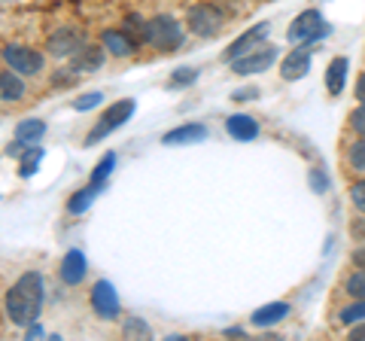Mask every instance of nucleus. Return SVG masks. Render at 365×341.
I'll use <instances>...</instances> for the list:
<instances>
[{
    "label": "nucleus",
    "instance_id": "27",
    "mask_svg": "<svg viewBox=\"0 0 365 341\" xmlns=\"http://www.w3.org/2000/svg\"><path fill=\"white\" fill-rule=\"evenodd\" d=\"M344 292L350 299H365V268L362 265L344 278Z\"/></svg>",
    "mask_w": 365,
    "mask_h": 341
},
{
    "label": "nucleus",
    "instance_id": "15",
    "mask_svg": "<svg viewBox=\"0 0 365 341\" xmlns=\"http://www.w3.org/2000/svg\"><path fill=\"white\" fill-rule=\"evenodd\" d=\"M25 98H28L25 76L16 73V71H9V67L4 64V67H0V104L13 107V104H21Z\"/></svg>",
    "mask_w": 365,
    "mask_h": 341
},
{
    "label": "nucleus",
    "instance_id": "28",
    "mask_svg": "<svg viewBox=\"0 0 365 341\" xmlns=\"http://www.w3.org/2000/svg\"><path fill=\"white\" fill-rule=\"evenodd\" d=\"M338 320L344 326H353V323L365 320V299H353L350 305H344V308L338 311Z\"/></svg>",
    "mask_w": 365,
    "mask_h": 341
},
{
    "label": "nucleus",
    "instance_id": "14",
    "mask_svg": "<svg viewBox=\"0 0 365 341\" xmlns=\"http://www.w3.org/2000/svg\"><path fill=\"white\" fill-rule=\"evenodd\" d=\"M307 71H311V46L299 43L295 49H289L287 55H283V61H280V76L287 79V83H295V79L307 76Z\"/></svg>",
    "mask_w": 365,
    "mask_h": 341
},
{
    "label": "nucleus",
    "instance_id": "6",
    "mask_svg": "<svg viewBox=\"0 0 365 341\" xmlns=\"http://www.w3.org/2000/svg\"><path fill=\"white\" fill-rule=\"evenodd\" d=\"M88 305H91V311H95L98 320L113 323V320H119V317H122V302H119L116 287H113L110 280H95V283H91Z\"/></svg>",
    "mask_w": 365,
    "mask_h": 341
},
{
    "label": "nucleus",
    "instance_id": "8",
    "mask_svg": "<svg viewBox=\"0 0 365 341\" xmlns=\"http://www.w3.org/2000/svg\"><path fill=\"white\" fill-rule=\"evenodd\" d=\"M88 37L79 28L73 25H61V28H55L49 37H46V55H52V58H58V61H67L71 55L83 46Z\"/></svg>",
    "mask_w": 365,
    "mask_h": 341
},
{
    "label": "nucleus",
    "instance_id": "25",
    "mask_svg": "<svg viewBox=\"0 0 365 341\" xmlns=\"http://www.w3.org/2000/svg\"><path fill=\"white\" fill-rule=\"evenodd\" d=\"M122 28L143 46V43H146V28H150V19H143L140 13H128V16H125V21H122Z\"/></svg>",
    "mask_w": 365,
    "mask_h": 341
},
{
    "label": "nucleus",
    "instance_id": "39",
    "mask_svg": "<svg viewBox=\"0 0 365 341\" xmlns=\"http://www.w3.org/2000/svg\"><path fill=\"white\" fill-rule=\"evenodd\" d=\"M311 183H314V189H317V192H323V186H326V183H323V174H319V170H314V174H311Z\"/></svg>",
    "mask_w": 365,
    "mask_h": 341
},
{
    "label": "nucleus",
    "instance_id": "24",
    "mask_svg": "<svg viewBox=\"0 0 365 341\" xmlns=\"http://www.w3.org/2000/svg\"><path fill=\"white\" fill-rule=\"evenodd\" d=\"M40 162H43V146L37 143V146H31V150L19 158V177H34L37 174V168H40Z\"/></svg>",
    "mask_w": 365,
    "mask_h": 341
},
{
    "label": "nucleus",
    "instance_id": "19",
    "mask_svg": "<svg viewBox=\"0 0 365 341\" xmlns=\"http://www.w3.org/2000/svg\"><path fill=\"white\" fill-rule=\"evenodd\" d=\"M347 58L344 55H338V58H332L329 61V67H326V92L332 95V98H338L341 92H344V83H347Z\"/></svg>",
    "mask_w": 365,
    "mask_h": 341
},
{
    "label": "nucleus",
    "instance_id": "30",
    "mask_svg": "<svg viewBox=\"0 0 365 341\" xmlns=\"http://www.w3.org/2000/svg\"><path fill=\"white\" fill-rule=\"evenodd\" d=\"M101 101H104V92H88V95H79L73 101V110L76 113H88V110H95Z\"/></svg>",
    "mask_w": 365,
    "mask_h": 341
},
{
    "label": "nucleus",
    "instance_id": "18",
    "mask_svg": "<svg viewBox=\"0 0 365 341\" xmlns=\"http://www.w3.org/2000/svg\"><path fill=\"white\" fill-rule=\"evenodd\" d=\"M289 302H268V305H262V308H256L253 311V326H259V329H268V326H274V323H280V320H287L289 317Z\"/></svg>",
    "mask_w": 365,
    "mask_h": 341
},
{
    "label": "nucleus",
    "instance_id": "36",
    "mask_svg": "<svg viewBox=\"0 0 365 341\" xmlns=\"http://www.w3.org/2000/svg\"><path fill=\"white\" fill-rule=\"evenodd\" d=\"M353 95H356L359 104H365V73H359V79H356V88H353Z\"/></svg>",
    "mask_w": 365,
    "mask_h": 341
},
{
    "label": "nucleus",
    "instance_id": "33",
    "mask_svg": "<svg viewBox=\"0 0 365 341\" xmlns=\"http://www.w3.org/2000/svg\"><path fill=\"white\" fill-rule=\"evenodd\" d=\"M350 201L359 213H365V177L356 180V183H350Z\"/></svg>",
    "mask_w": 365,
    "mask_h": 341
},
{
    "label": "nucleus",
    "instance_id": "7",
    "mask_svg": "<svg viewBox=\"0 0 365 341\" xmlns=\"http://www.w3.org/2000/svg\"><path fill=\"white\" fill-rule=\"evenodd\" d=\"M329 31H332V28H329V21H323V13H319V9H304V13L289 25L287 37H289V43H304V46H314V43L323 40Z\"/></svg>",
    "mask_w": 365,
    "mask_h": 341
},
{
    "label": "nucleus",
    "instance_id": "2",
    "mask_svg": "<svg viewBox=\"0 0 365 341\" xmlns=\"http://www.w3.org/2000/svg\"><path fill=\"white\" fill-rule=\"evenodd\" d=\"M0 58H4L9 71L21 73L25 79L46 73V52L28 46V43H4V46H0Z\"/></svg>",
    "mask_w": 365,
    "mask_h": 341
},
{
    "label": "nucleus",
    "instance_id": "34",
    "mask_svg": "<svg viewBox=\"0 0 365 341\" xmlns=\"http://www.w3.org/2000/svg\"><path fill=\"white\" fill-rule=\"evenodd\" d=\"M262 92H259V86H244V88H237V92H232V101H237V104H244V101H256Z\"/></svg>",
    "mask_w": 365,
    "mask_h": 341
},
{
    "label": "nucleus",
    "instance_id": "10",
    "mask_svg": "<svg viewBox=\"0 0 365 341\" xmlns=\"http://www.w3.org/2000/svg\"><path fill=\"white\" fill-rule=\"evenodd\" d=\"M104 61H107V49L101 46V40H98V43L86 40L83 46H79V49L71 55V58H67V64H71L79 76H86V73H98L101 67H104Z\"/></svg>",
    "mask_w": 365,
    "mask_h": 341
},
{
    "label": "nucleus",
    "instance_id": "35",
    "mask_svg": "<svg viewBox=\"0 0 365 341\" xmlns=\"http://www.w3.org/2000/svg\"><path fill=\"white\" fill-rule=\"evenodd\" d=\"M28 150H31V143H25V141H19V138L6 143V156H9V158H21V156H25Z\"/></svg>",
    "mask_w": 365,
    "mask_h": 341
},
{
    "label": "nucleus",
    "instance_id": "37",
    "mask_svg": "<svg viewBox=\"0 0 365 341\" xmlns=\"http://www.w3.org/2000/svg\"><path fill=\"white\" fill-rule=\"evenodd\" d=\"M347 335H350V338H359V341H365V320H359V323H353Z\"/></svg>",
    "mask_w": 365,
    "mask_h": 341
},
{
    "label": "nucleus",
    "instance_id": "23",
    "mask_svg": "<svg viewBox=\"0 0 365 341\" xmlns=\"http://www.w3.org/2000/svg\"><path fill=\"white\" fill-rule=\"evenodd\" d=\"M344 165L353 170V174L365 177V138H356L344 150Z\"/></svg>",
    "mask_w": 365,
    "mask_h": 341
},
{
    "label": "nucleus",
    "instance_id": "31",
    "mask_svg": "<svg viewBox=\"0 0 365 341\" xmlns=\"http://www.w3.org/2000/svg\"><path fill=\"white\" fill-rule=\"evenodd\" d=\"M76 79H79V73L67 64V67H58V73H52V86L55 88H67V86H73Z\"/></svg>",
    "mask_w": 365,
    "mask_h": 341
},
{
    "label": "nucleus",
    "instance_id": "22",
    "mask_svg": "<svg viewBox=\"0 0 365 341\" xmlns=\"http://www.w3.org/2000/svg\"><path fill=\"white\" fill-rule=\"evenodd\" d=\"M113 168H116V153H104V156L98 158L95 170H91V180H88V183L95 186V189H104L107 180H110V174H113Z\"/></svg>",
    "mask_w": 365,
    "mask_h": 341
},
{
    "label": "nucleus",
    "instance_id": "1",
    "mask_svg": "<svg viewBox=\"0 0 365 341\" xmlns=\"http://www.w3.org/2000/svg\"><path fill=\"white\" fill-rule=\"evenodd\" d=\"M43 299H46L43 275L40 271H21L4 295L6 320L19 329H28L34 320H37V314L43 311Z\"/></svg>",
    "mask_w": 365,
    "mask_h": 341
},
{
    "label": "nucleus",
    "instance_id": "4",
    "mask_svg": "<svg viewBox=\"0 0 365 341\" xmlns=\"http://www.w3.org/2000/svg\"><path fill=\"white\" fill-rule=\"evenodd\" d=\"M134 110H137V104H134L131 98L113 101V104H110V107H107V110L98 116V122L91 125V131L86 134V141H83V143H86V146H91V143H101L104 138H110L113 131H119L122 125L134 116Z\"/></svg>",
    "mask_w": 365,
    "mask_h": 341
},
{
    "label": "nucleus",
    "instance_id": "38",
    "mask_svg": "<svg viewBox=\"0 0 365 341\" xmlns=\"http://www.w3.org/2000/svg\"><path fill=\"white\" fill-rule=\"evenodd\" d=\"M353 263H356V265H362V268H365V244H362V247H356V250H353Z\"/></svg>",
    "mask_w": 365,
    "mask_h": 341
},
{
    "label": "nucleus",
    "instance_id": "17",
    "mask_svg": "<svg viewBox=\"0 0 365 341\" xmlns=\"http://www.w3.org/2000/svg\"><path fill=\"white\" fill-rule=\"evenodd\" d=\"M225 131L232 134L235 141L247 143V141H256L259 138V122L253 116H247V113H235V116L225 119Z\"/></svg>",
    "mask_w": 365,
    "mask_h": 341
},
{
    "label": "nucleus",
    "instance_id": "26",
    "mask_svg": "<svg viewBox=\"0 0 365 341\" xmlns=\"http://www.w3.org/2000/svg\"><path fill=\"white\" fill-rule=\"evenodd\" d=\"M122 338H153V329L140 317H128L122 320Z\"/></svg>",
    "mask_w": 365,
    "mask_h": 341
},
{
    "label": "nucleus",
    "instance_id": "5",
    "mask_svg": "<svg viewBox=\"0 0 365 341\" xmlns=\"http://www.w3.org/2000/svg\"><path fill=\"white\" fill-rule=\"evenodd\" d=\"M222 25H225V13L213 4H195V6H189V13H186V28L201 40L216 37V34L222 31Z\"/></svg>",
    "mask_w": 365,
    "mask_h": 341
},
{
    "label": "nucleus",
    "instance_id": "16",
    "mask_svg": "<svg viewBox=\"0 0 365 341\" xmlns=\"http://www.w3.org/2000/svg\"><path fill=\"white\" fill-rule=\"evenodd\" d=\"M207 138V125L201 122H186V125H177L162 134V143L165 146H182V143H201Z\"/></svg>",
    "mask_w": 365,
    "mask_h": 341
},
{
    "label": "nucleus",
    "instance_id": "13",
    "mask_svg": "<svg viewBox=\"0 0 365 341\" xmlns=\"http://www.w3.org/2000/svg\"><path fill=\"white\" fill-rule=\"evenodd\" d=\"M268 34H271V25H268V21H262V25L244 31L241 37H237V40L232 43V46H228V49L222 52V61H235V58H241V55L253 52L256 46H262V43H265Z\"/></svg>",
    "mask_w": 365,
    "mask_h": 341
},
{
    "label": "nucleus",
    "instance_id": "3",
    "mask_svg": "<svg viewBox=\"0 0 365 341\" xmlns=\"http://www.w3.org/2000/svg\"><path fill=\"white\" fill-rule=\"evenodd\" d=\"M182 43H186V31L182 25L168 16V13H158L150 19V28H146V46H153L158 52H177Z\"/></svg>",
    "mask_w": 365,
    "mask_h": 341
},
{
    "label": "nucleus",
    "instance_id": "11",
    "mask_svg": "<svg viewBox=\"0 0 365 341\" xmlns=\"http://www.w3.org/2000/svg\"><path fill=\"white\" fill-rule=\"evenodd\" d=\"M101 46L107 49L110 58H131V55L140 49V43L125 28H104L101 31Z\"/></svg>",
    "mask_w": 365,
    "mask_h": 341
},
{
    "label": "nucleus",
    "instance_id": "9",
    "mask_svg": "<svg viewBox=\"0 0 365 341\" xmlns=\"http://www.w3.org/2000/svg\"><path fill=\"white\" fill-rule=\"evenodd\" d=\"M274 61H277V46L262 43V46H256L253 52H247V55H241V58H235L228 64H232V73H237V76H253V73L271 71Z\"/></svg>",
    "mask_w": 365,
    "mask_h": 341
},
{
    "label": "nucleus",
    "instance_id": "29",
    "mask_svg": "<svg viewBox=\"0 0 365 341\" xmlns=\"http://www.w3.org/2000/svg\"><path fill=\"white\" fill-rule=\"evenodd\" d=\"M198 79V67H177L174 73L168 79V88H186Z\"/></svg>",
    "mask_w": 365,
    "mask_h": 341
},
{
    "label": "nucleus",
    "instance_id": "20",
    "mask_svg": "<svg viewBox=\"0 0 365 341\" xmlns=\"http://www.w3.org/2000/svg\"><path fill=\"white\" fill-rule=\"evenodd\" d=\"M98 192L101 189H95V186H83V189H76L71 198H67V213H73V217H79V213H86L88 208H91V201L98 198Z\"/></svg>",
    "mask_w": 365,
    "mask_h": 341
},
{
    "label": "nucleus",
    "instance_id": "21",
    "mask_svg": "<svg viewBox=\"0 0 365 341\" xmlns=\"http://www.w3.org/2000/svg\"><path fill=\"white\" fill-rule=\"evenodd\" d=\"M43 134H46V122L43 119H21L16 125V138L31 143V146H37L43 141Z\"/></svg>",
    "mask_w": 365,
    "mask_h": 341
},
{
    "label": "nucleus",
    "instance_id": "32",
    "mask_svg": "<svg viewBox=\"0 0 365 341\" xmlns=\"http://www.w3.org/2000/svg\"><path fill=\"white\" fill-rule=\"evenodd\" d=\"M347 125H350V131L356 134V138H365V104H359L356 110L347 116Z\"/></svg>",
    "mask_w": 365,
    "mask_h": 341
},
{
    "label": "nucleus",
    "instance_id": "12",
    "mask_svg": "<svg viewBox=\"0 0 365 341\" xmlns=\"http://www.w3.org/2000/svg\"><path fill=\"white\" fill-rule=\"evenodd\" d=\"M88 275V259L83 250H67L61 256V265H58V280L64 287H79Z\"/></svg>",
    "mask_w": 365,
    "mask_h": 341
}]
</instances>
